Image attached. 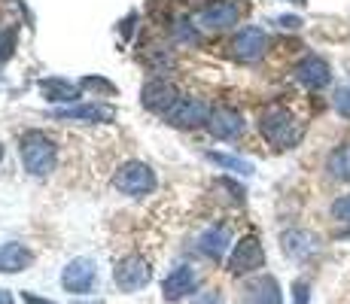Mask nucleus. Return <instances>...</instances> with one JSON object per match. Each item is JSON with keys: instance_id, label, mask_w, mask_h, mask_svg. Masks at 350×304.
<instances>
[{"instance_id": "7ed1b4c3", "label": "nucleus", "mask_w": 350, "mask_h": 304, "mask_svg": "<svg viewBox=\"0 0 350 304\" xmlns=\"http://www.w3.org/2000/svg\"><path fill=\"white\" fill-rule=\"evenodd\" d=\"M113 186H116V192L128 195V198H140V195H150L156 189V174L144 161H128V165H122L113 174Z\"/></svg>"}, {"instance_id": "6e6552de", "label": "nucleus", "mask_w": 350, "mask_h": 304, "mask_svg": "<svg viewBox=\"0 0 350 304\" xmlns=\"http://www.w3.org/2000/svg\"><path fill=\"white\" fill-rule=\"evenodd\" d=\"M165 119L177 128H195V125H201V122L211 119V107L198 98H180L177 104L165 113Z\"/></svg>"}, {"instance_id": "4468645a", "label": "nucleus", "mask_w": 350, "mask_h": 304, "mask_svg": "<svg viewBox=\"0 0 350 304\" xmlns=\"http://www.w3.org/2000/svg\"><path fill=\"white\" fill-rule=\"evenodd\" d=\"M55 116L64 122H98V125H107V122L116 119V110L92 100V104H73V107H64V110H55Z\"/></svg>"}, {"instance_id": "f3484780", "label": "nucleus", "mask_w": 350, "mask_h": 304, "mask_svg": "<svg viewBox=\"0 0 350 304\" xmlns=\"http://www.w3.org/2000/svg\"><path fill=\"white\" fill-rule=\"evenodd\" d=\"M31 265H33V253L25 243L10 240L0 247V274H22Z\"/></svg>"}, {"instance_id": "f8f14e48", "label": "nucleus", "mask_w": 350, "mask_h": 304, "mask_svg": "<svg viewBox=\"0 0 350 304\" xmlns=\"http://www.w3.org/2000/svg\"><path fill=\"white\" fill-rule=\"evenodd\" d=\"M207 128H211L213 137L219 140H234L244 134V116L232 107H217L211 110V119H207Z\"/></svg>"}, {"instance_id": "9d476101", "label": "nucleus", "mask_w": 350, "mask_h": 304, "mask_svg": "<svg viewBox=\"0 0 350 304\" xmlns=\"http://www.w3.org/2000/svg\"><path fill=\"white\" fill-rule=\"evenodd\" d=\"M280 249H284L289 259L305 262L320 249V238L311 232H305V228H289V232L280 234Z\"/></svg>"}, {"instance_id": "5701e85b", "label": "nucleus", "mask_w": 350, "mask_h": 304, "mask_svg": "<svg viewBox=\"0 0 350 304\" xmlns=\"http://www.w3.org/2000/svg\"><path fill=\"white\" fill-rule=\"evenodd\" d=\"M189 304H223V292L219 289H204V292H195Z\"/></svg>"}, {"instance_id": "0eeeda50", "label": "nucleus", "mask_w": 350, "mask_h": 304, "mask_svg": "<svg viewBox=\"0 0 350 304\" xmlns=\"http://www.w3.org/2000/svg\"><path fill=\"white\" fill-rule=\"evenodd\" d=\"M241 18V6L232 0H213L198 10V25L207 31H226Z\"/></svg>"}, {"instance_id": "393cba45", "label": "nucleus", "mask_w": 350, "mask_h": 304, "mask_svg": "<svg viewBox=\"0 0 350 304\" xmlns=\"http://www.w3.org/2000/svg\"><path fill=\"white\" fill-rule=\"evenodd\" d=\"M332 216L338 222H350V195H345V198L332 201Z\"/></svg>"}, {"instance_id": "c85d7f7f", "label": "nucleus", "mask_w": 350, "mask_h": 304, "mask_svg": "<svg viewBox=\"0 0 350 304\" xmlns=\"http://www.w3.org/2000/svg\"><path fill=\"white\" fill-rule=\"evenodd\" d=\"M278 25H280V28L295 31V28H301V18H295V16H280V18H278Z\"/></svg>"}, {"instance_id": "a878e982", "label": "nucleus", "mask_w": 350, "mask_h": 304, "mask_svg": "<svg viewBox=\"0 0 350 304\" xmlns=\"http://www.w3.org/2000/svg\"><path fill=\"white\" fill-rule=\"evenodd\" d=\"M311 301V286L305 280H295L293 283V304H308Z\"/></svg>"}, {"instance_id": "4be33fe9", "label": "nucleus", "mask_w": 350, "mask_h": 304, "mask_svg": "<svg viewBox=\"0 0 350 304\" xmlns=\"http://www.w3.org/2000/svg\"><path fill=\"white\" fill-rule=\"evenodd\" d=\"M16 49V28H0V64Z\"/></svg>"}, {"instance_id": "cd10ccee", "label": "nucleus", "mask_w": 350, "mask_h": 304, "mask_svg": "<svg viewBox=\"0 0 350 304\" xmlns=\"http://www.w3.org/2000/svg\"><path fill=\"white\" fill-rule=\"evenodd\" d=\"M335 110H338L345 119H350V89H341L335 94Z\"/></svg>"}, {"instance_id": "bb28decb", "label": "nucleus", "mask_w": 350, "mask_h": 304, "mask_svg": "<svg viewBox=\"0 0 350 304\" xmlns=\"http://www.w3.org/2000/svg\"><path fill=\"white\" fill-rule=\"evenodd\" d=\"M217 186H219V189H228V192H232V201H238V204H241V201L247 198L244 186H238V182H234V180H219Z\"/></svg>"}, {"instance_id": "473e14b6", "label": "nucleus", "mask_w": 350, "mask_h": 304, "mask_svg": "<svg viewBox=\"0 0 350 304\" xmlns=\"http://www.w3.org/2000/svg\"><path fill=\"white\" fill-rule=\"evenodd\" d=\"M0 158H3V146H0Z\"/></svg>"}, {"instance_id": "f257e3e1", "label": "nucleus", "mask_w": 350, "mask_h": 304, "mask_svg": "<svg viewBox=\"0 0 350 304\" xmlns=\"http://www.w3.org/2000/svg\"><path fill=\"white\" fill-rule=\"evenodd\" d=\"M259 131H262V137L271 146H278V150H293V146H299L305 128H301V122L295 119L286 107L274 104V107H268V110H262Z\"/></svg>"}, {"instance_id": "39448f33", "label": "nucleus", "mask_w": 350, "mask_h": 304, "mask_svg": "<svg viewBox=\"0 0 350 304\" xmlns=\"http://www.w3.org/2000/svg\"><path fill=\"white\" fill-rule=\"evenodd\" d=\"M152 280V268L144 255H125V259L116 262L113 268V283H116L122 292H137L146 283Z\"/></svg>"}, {"instance_id": "1a4fd4ad", "label": "nucleus", "mask_w": 350, "mask_h": 304, "mask_svg": "<svg viewBox=\"0 0 350 304\" xmlns=\"http://www.w3.org/2000/svg\"><path fill=\"white\" fill-rule=\"evenodd\" d=\"M140 100H144V107L150 113L165 116V113L180 100V94H177V89H174L171 83H167V79H150V83L140 89Z\"/></svg>"}, {"instance_id": "412c9836", "label": "nucleus", "mask_w": 350, "mask_h": 304, "mask_svg": "<svg viewBox=\"0 0 350 304\" xmlns=\"http://www.w3.org/2000/svg\"><path fill=\"white\" fill-rule=\"evenodd\" d=\"M207 161H213L217 167H226V171H234L241 177H250L253 174V165L244 158H234V155H223V152H207Z\"/></svg>"}, {"instance_id": "20e7f679", "label": "nucleus", "mask_w": 350, "mask_h": 304, "mask_svg": "<svg viewBox=\"0 0 350 304\" xmlns=\"http://www.w3.org/2000/svg\"><path fill=\"white\" fill-rule=\"evenodd\" d=\"M98 283V265L95 259H89V255H77V259H70L64 265L62 271V286L64 292H73V295H85L92 292Z\"/></svg>"}, {"instance_id": "2f4dec72", "label": "nucleus", "mask_w": 350, "mask_h": 304, "mask_svg": "<svg viewBox=\"0 0 350 304\" xmlns=\"http://www.w3.org/2000/svg\"><path fill=\"white\" fill-rule=\"evenodd\" d=\"M289 3H295V6H305V3H308V0H289Z\"/></svg>"}, {"instance_id": "aec40b11", "label": "nucleus", "mask_w": 350, "mask_h": 304, "mask_svg": "<svg viewBox=\"0 0 350 304\" xmlns=\"http://www.w3.org/2000/svg\"><path fill=\"white\" fill-rule=\"evenodd\" d=\"M326 171H329V177H332V180L350 182V143H341L338 150L329 152Z\"/></svg>"}, {"instance_id": "ddd939ff", "label": "nucleus", "mask_w": 350, "mask_h": 304, "mask_svg": "<svg viewBox=\"0 0 350 304\" xmlns=\"http://www.w3.org/2000/svg\"><path fill=\"white\" fill-rule=\"evenodd\" d=\"M195 286H198V274H195L189 265H180L165 277V283H161V299L165 301H183L189 292H195Z\"/></svg>"}, {"instance_id": "a211bd4d", "label": "nucleus", "mask_w": 350, "mask_h": 304, "mask_svg": "<svg viewBox=\"0 0 350 304\" xmlns=\"http://www.w3.org/2000/svg\"><path fill=\"white\" fill-rule=\"evenodd\" d=\"M241 304H284L280 286L274 277H259L244 289V301Z\"/></svg>"}, {"instance_id": "f03ea898", "label": "nucleus", "mask_w": 350, "mask_h": 304, "mask_svg": "<svg viewBox=\"0 0 350 304\" xmlns=\"http://www.w3.org/2000/svg\"><path fill=\"white\" fill-rule=\"evenodd\" d=\"M18 146H22L25 171H28L31 177H49V174L55 171L58 150L43 131H25Z\"/></svg>"}, {"instance_id": "2eb2a0df", "label": "nucleus", "mask_w": 350, "mask_h": 304, "mask_svg": "<svg viewBox=\"0 0 350 304\" xmlns=\"http://www.w3.org/2000/svg\"><path fill=\"white\" fill-rule=\"evenodd\" d=\"M228 247H232V232H228L226 225L204 228V232L198 234V240H195V249H198L201 255H207V259H213V262L223 259V255L228 253Z\"/></svg>"}, {"instance_id": "423d86ee", "label": "nucleus", "mask_w": 350, "mask_h": 304, "mask_svg": "<svg viewBox=\"0 0 350 304\" xmlns=\"http://www.w3.org/2000/svg\"><path fill=\"white\" fill-rule=\"evenodd\" d=\"M262 265H265V249H262L259 238L247 234V238H241L234 243L232 255H228V274H234V277L253 274V271H259Z\"/></svg>"}, {"instance_id": "7c9ffc66", "label": "nucleus", "mask_w": 350, "mask_h": 304, "mask_svg": "<svg viewBox=\"0 0 350 304\" xmlns=\"http://www.w3.org/2000/svg\"><path fill=\"white\" fill-rule=\"evenodd\" d=\"M0 304H16V299H12L6 289H0Z\"/></svg>"}, {"instance_id": "9b49d317", "label": "nucleus", "mask_w": 350, "mask_h": 304, "mask_svg": "<svg viewBox=\"0 0 350 304\" xmlns=\"http://www.w3.org/2000/svg\"><path fill=\"white\" fill-rule=\"evenodd\" d=\"M295 79H299L305 89H311V92H320V89H326L329 83H332V70H329V64L323 58L317 55H308V58H301L299 64H295Z\"/></svg>"}, {"instance_id": "6ab92c4d", "label": "nucleus", "mask_w": 350, "mask_h": 304, "mask_svg": "<svg viewBox=\"0 0 350 304\" xmlns=\"http://www.w3.org/2000/svg\"><path fill=\"white\" fill-rule=\"evenodd\" d=\"M40 94H43L49 104H77L79 89L73 83H67L62 77H46L40 79Z\"/></svg>"}, {"instance_id": "b1692460", "label": "nucleus", "mask_w": 350, "mask_h": 304, "mask_svg": "<svg viewBox=\"0 0 350 304\" xmlns=\"http://www.w3.org/2000/svg\"><path fill=\"white\" fill-rule=\"evenodd\" d=\"M83 89H95V92H107V94H113V92H116V85H113V83H107V79H100V77H85L83 79Z\"/></svg>"}, {"instance_id": "dca6fc26", "label": "nucleus", "mask_w": 350, "mask_h": 304, "mask_svg": "<svg viewBox=\"0 0 350 304\" xmlns=\"http://www.w3.org/2000/svg\"><path fill=\"white\" fill-rule=\"evenodd\" d=\"M232 49H234V55H238L241 61H259L262 55H265V49H268V33L262 28H253L250 25V28L238 31Z\"/></svg>"}, {"instance_id": "c756f323", "label": "nucleus", "mask_w": 350, "mask_h": 304, "mask_svg": "<svg viewBox=\"0 0 350 304\" xmlns=\"http://www.w3.org/2000/svg\"><path fill=\"white\" fill-rule=\"evenodd\" d=\"M22 299L28 301V304H55V301H49V299H40V295H33V292H22Z\"/></svg>"}]
</instances>
